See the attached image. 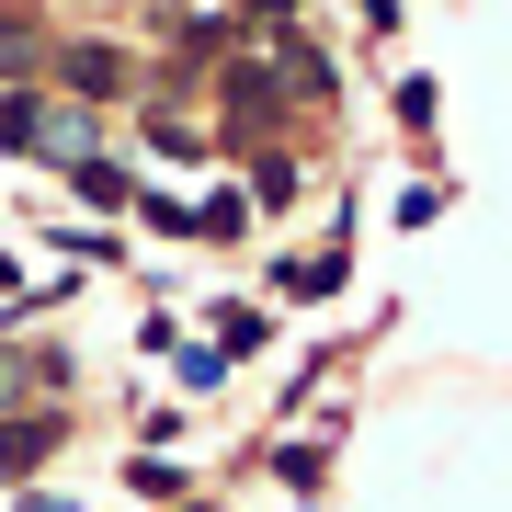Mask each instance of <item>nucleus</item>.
Here are the masks:
<instances>
[{
	"mask_svg": "<svg viewBox=\"0 0 512 512\" xmlns=\"http://www.w3.org/2000/svg\"><path fill=\"white\" fill-rule=\"evenodd\" d=\"M46 444H57V421H0V478H23Z\"/></svg>",
	"mask_w": 512,
	"mask_h": 512,
	"instance_id": "nucleus-1",
	"label": "nucleus"
},
{
	"mask_svg": "<svg viewBox=\"0 0 512 512\" xmlns=\"http://www.w3.org/2000/svg\"><path fill=\"white\" fill-rule=\"evenodd\" d=\"M12 512H69V501H57V490H23V501H12Z\"/></svg>",
	"mask_w": 512,
	"mask_h": 512,
	"instance_id": "nucleus-2",
	"label": "nucleus"
}]
</instances>
